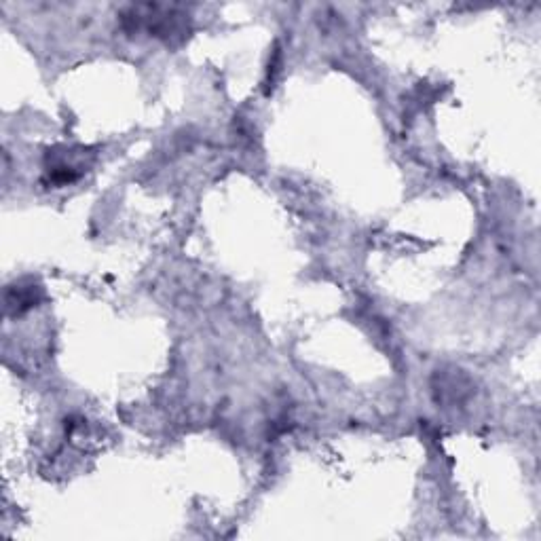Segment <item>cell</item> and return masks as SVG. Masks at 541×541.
Here are the masks:
<instances>
[{
    "mask_svg": "<svg viewBox=\"0 0 541 541\" xmlns=\"http://www.w3.org/2000/svg\"><path fill=\"white\" fill-rule=\"evenodd\" d=\"M186 17L189 15H186V11H180V7L134 5L123 13L121 24L125 32L146 30L151 36L170 43L174 39H184V34L189 32Z\"/></svg>",
    "mask_w": 541,
    "mask_h": 541,
    "instance_id": "1",
    "label": "cell"
},
{
    "mask_svg": "<svg viewBox=\"0 0 541 541\" xmlns=\"http://www.w3.org/2000/svg\"><path fill=\"white\" fill-rule=\"evenodd\" d=\"M39 301H41V288H34V286L9 288V292H7V307L15 315L36 307V303Z\"/></svg>",
    "mask_w": 541,
    "mask_h": 541,
    "instance_id": "2",
    "label": "cell"
}]
</instances>
